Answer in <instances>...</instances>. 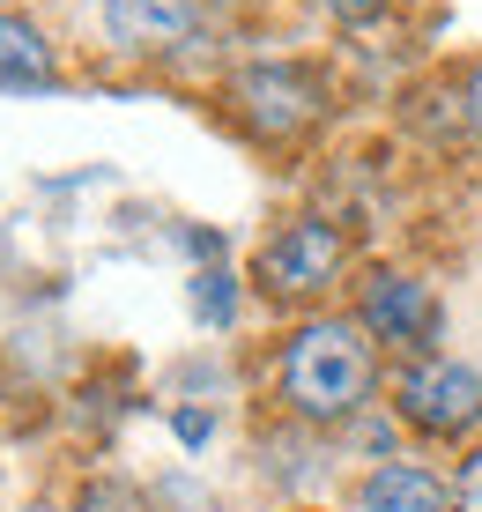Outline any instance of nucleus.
<instances>
[{
    "label": "nucleus",
    "mask_w": 482,
    "mask_h": 512,
    "mask_svg": "<svg viewBox=\"0 0 482 512\" xmlns=\"http://www.w3.org/2000/svg\"><path fill=\"white\" fill-rule=\"evenodd\" d=\"M104 30L119 45H171L193 30V0H104Z\"/></svg>",
    "instance_id": "nucleus-6"
},
{
    "label": "nucleus",
    "mask_w": 482,
    "mask_h": 512,
    "mask_svg": "<svg viewBox=\"0 0 482 512\" xmlns=\"http://www.w3.org/2000/svg\"><path fill=\"white\" fill-rule=\"evenodd\" d=\"M371 386V349L349 320H312L282 357V394H290L297 416H349Z\"/></svg>",
    "instance_id": "nucleus-1"
},
{
    "label": "nucleus",
    "mask_w": 482,
    "mask_h": 512,
    "mask_svg": "<svg viewBox=\"0 0 482 512\" xmlns=\"http://www.w3.org/2000/svg\"><path fill=\"white\" fill-rule=\"evenodd\" d=\"M334 268H342V238H334V223H290V231L267 238V253H260V282L282 290V297L327 290Z\"/></svg>",
    "instance_id": "nucleus-3"
},
{
    "label": "nucleus",
    "mask_w": 482,
    "mask_h": 512,
    "mask_svg": "<svg viewBox=\"0 0 482 512\" xmlns=\"http://www.w3.org/2000/svg\"><path fill=\"white\" fill-rule=\"evenodd\" d=\"M401 416L416 423V431L453 438V431H468V423L482 416V379L468 372V364H453V357L416 364V372L401 379Z\"/></svg>",
    "instance_id": "nucleus-2"
},
{
    "label": "nucleus",
    "mask_w": 482,
    "mask_h": 512,
    "mask_svg": "<svg viewBox=\"0 0 482 512\" xmlns=\"http://www.w3.org/2000/svg\"><path fill=\"white\" fill-rule=\"evenodd\" d=\"M201 320H230V275H201Z\"/></svg>",
    "instance_id": "nucleus-10"
},
{
    "label": "nucleus",
    "mask_w": 482,
    "mask_h": 512,
    "mask_svg": "<svg viewBox=\"0 0 482 512\" xmlns=\"http://www.w3.org/2000/svg\"><path fill=\"white\" fill-rule=\"evenodd\" d=\"M475 112H482V67H475Z\"/></svg>",
    "instance_id": "nucleus-12"
},
{
    "label": "nucleus",
    "mask_w": 482,
    "mask_h": 512,
    "mask_svg": "<svg viewBox=\"0 0 482 512\" xmlns=\"http://www.w3.org/2000/svg\"><path fill=\"white\" fill-rule=\"evenodd\" d=\"M364 512H445V490L423 468H379L364 490Z\"/></svg>",
    "instance_id": "nucleus-8"
},
{
    "label": "nucleus",
    "mask_w": 482,
    "mask_h": 512,
    "mask_svg": "<svg viewBox=\"0 0 482 512\" xmlns=\"http://www.w3.org/2000/svg\"><path fill=\"white\" fill-rule=\"evenodd\" d=\"M327 8H334V15H342V23H364V15H379V8H386V0H327Z\"/></svg>",
    "instance_id": "nucleus-11"
},
{
    "label": "nucleus",
    "mask_w": 482,
    "mask_h": 512,
    "mask_svg": "<svg viewBox=\"0 0 482 512\" xmlns=\"http://www.w3.org/2000/svg\"><path fill=\"white\" fill-rule=\"evenodd\" d=\"M52 82V52H45V38L23 23V15H0V90H45Z\"/></svg>",
    "instance_id": "nucleus-7"
},
{
    "label": "nucleus",
    "mask_w": 482,
    "mask_h": 512,
    "mask_svg": "<svg viewBox=\"0 0 482 512\" xmlns=\"http://www.w3.org/2000/svg\"><path fill=\"white\" fill-rule=\"evenodd\" d=\"M453 512H482V446L468 453V468H460V483H453Z\"/></svg>",
    "instance_id": "nucleus-9"
},
{
    "label": "nucleus",
    "mask_w": 482,
    "mask_h": 512,
    "mask_svg": "<svg viewBox=\"0 0 482 512\" xmlns=\"http://www.w3.org/2000/svg\"><path fill=\"white\" fill-rule=\"evenodd\" d=\"M364 327L379 334V342H431L438 305H431V290H423V282L379 275V282L364 290Z\"/></svg>",
    "instance_id": "nucleus-5"
},
{
    "label": "nucleus",
    "mask_w": 482,
    "mask_h": 512,
    "mask_svg": "<svg viewBox=\"0 0 482 512\" xmlns=\"http://www.w3.org/2000/svg\"><path fill=\"white\" fill-rule=\"evenodd\" d=\"M238 97H245V112H253L260 134H290L319 112V82L305 67H253V75L238 82Z\"/></svg>",
    "instance_id": "nucleus-4"
}]
</instances>
